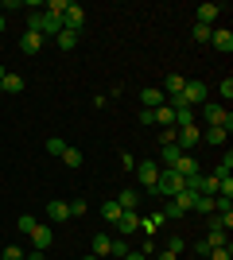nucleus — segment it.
<instances>
[{"instance_id":"33","label":"nucleus","mask_w":233,"mask_h":260,"mask_svg":"<svg viewBox=\"0 0 233 260\" xmlns=\"http://www.w3.org/2000/svg\"><path fill=\"white\" fill-rule=\"evenodd\" d=\"M66 206H70V217H82V214H86V198H74V202H66Z\"/></svg>"},{"instance_id":"26","label":"nucleus","mask_w":233,"mask_h":260,"mask_svg":"<svg viewBox=\"0 0 233 260\" xmlns=\"http://www.w3.org/2000/svg\"><path fill=\"white\" fill-rule=\"evenodd\" d=\"M55 43L62 47V51H74V47H78V35H74V31H58V35H55Z\"/></svg>"},{"instance_id":"27","label":"nucleus","mask_w":233,"mask_h":260,"mask_svg":"<svg viewBox=\"0 0 233 260\" xmlns=\"http://www.w3.org/2000/svg\"><path fill=\"white\" fill-rule=\"evenodd\" d=\"M109 241H113V237L97 233V237H93V256H109Z\"/></svg>"},{"instance_id":"37","label":"nucleus","mask_w":233,"mask_h":260,"mask_svg":"<svg viewBox=\"0 0 233 260\" xmlns=\"http://www.w3.org/2000/svg\"><path fill=\"white\" fill-rule=\"evenodd\" d=\"M4 260H23V249L20 245H8V249H4Z\"/></svg>"},{"instance_id":"7","label":"nucleus","mask_w":233,"mask_h":260,"mask_svg":"<svg viewBox=\"0 0 233 260\" xmlns=\"http://www.w3.org/2000/svg\"><path fill=\"white\" fill-rule=\"evenodd\" d=\"M140 221H144V217L136 214V210H124V214L117 217V233H121V237H132L136 229H140Z\"/></svg>"},{"instance_id":"5","label":"nucleus","mask_w":233,"mask_h":260,"mask_svg":"<svg viewBox=\"0 0 233 260\" xmlns=\"http://www.w3.org/2000/svg\"><path fill=\"white\" fill-rule=\"evenodd\" d=\"M206 93H210V89H206V82H198V78H194V82H187V86H183V93H179V98L194 109V105H206Z\"/></svg>"},{"instance_id":"13","label":"nucleus","mask_w":233,"mask_h":260,"mask_svg":"<svg viewBox=\"0 0 233 260\" xmlns=\"http://www.w3.org/2000/svg\"><path fill=\"white\" fill-rule=\"evenodd\" d=\"M20 51H23V54H39V51H43V35L23 31V35H20Z\"/></svg>"},{"instance_id":"32","label":"nucleus","mask_w":233,"mask_h":260,"mask_svg":"<svg viewBox=\"0 0 233 260\" xmlns=\"http://www.w3.org/2000/svg\"><path fill=\"white\" fill-rule=\"evenodd\" d=\"M210 35H214V27H206V23H194V39H198V43H210Z\"/></svg>"},{"instance_id":"3","label":"nucleus","mask_w":233,"mask_h":260,"mask_svg":"<svg viewBox=\"0 0 233 260\" xmlns=\"http://www.w3.org/2000/svg\"><path fill=\"white\" fill-rule=\"evenodd\" d=\"M202 113H206V124H210V128H225V132L233 128V113L225 105H206Z\"/></svg>"},{"instance_id":"23","label":"nucleus","mask_w":233,"mask_h":260,"mask_svg":"<svg viewBox=\"0 0 233 260\" xmlns=\"http://www.w3.org/2000/svg\"><path fill=\"white\" fill-rule=\"evenodd\" d=\"M66 4H70V0H43V12H47V16H58V20H62Z\"/></svg>"},{"instance_id":"17","label":"nucleus","mask_w":233,"mask_h":260,"mask_svg":"<svg viewBox=\"0 0 233 260\" xmlns=\"http://www.w3.org/2000/svg\"><path fill=\"white\" fill-rule=\"evenodd\" d=\"M183 86H187V78H183V74H167V78H163V89L171 93V98H179V93H183Z\"/></svg>"},{"instance_id":"34","label":"nucleus","mask_w":233,"mask_h":260,"mask_svg":"<svg viewBox=\"0 0 233 260\" xmlns=\"http://www.w3.org/2000/svg\"><path fill=\"white\" fill-rule=\"evenodd\" d=\"M206 260H233V249H229V245H225V249H210Z\"/></svg>"},{"instance_id":"1","label":"nucleus","mask_w":233,"mask_h":260,"mask_svg":"<svg viewBox=\"0 0 233 260\" xmlns=\"http://www.w3.org/2000/svg\"><path fill=\"white\" fill-rule=\"evenodd\" d=\"M179 190H187V179L183 175H175V171H159V179H155V186L148 190V198H175Z\"/></svg>"},{"instance_id":"20","label":"nucleus","mask_w":233,"mask_h":260,"mask_svg":"<svg viewBox=\"0 0 233 260\" xmlns=\"http://www.w3.org/2000/svg\"><path fill=\"white\" fill-rule=\"evenodd\" d=\"M206 245H210V249H225V245H229V241H225V229H210V233H206Z\"/></svg>"},{"instance_id":"29","label":"nucleus","mask_w":233,"mask_h":260,"mask_svg":"<svg viewBox=\"0 0 233 260\" xmlns=\"http://www.w3.org/2000/svg\"><path fill=\"white\" fill-rule=\"evenodd\" d=\"M58 159L66 163V167H82V152H78V148H66V152L58 155Z\"/></svg>"},{"instance_id":"24","label":"nucleus","mask_w":233,"mask_h":260,"mask_svg":"<svg viewBox=\"0 0 233 260\" xmlns=\"http://www.w3.org/2000/svg\"><path fill=\"white\" fill-rule=\"evenodd\" d=\"M124 210L117 206V202H105V206H101V217H105V221H109V225H117V217H121Z\"/></svg>"},{"instance_id":"45","label":"nucleus","mask_w":233,"mask_h":260,"mask_svg":"<svg viewBox=\"0 0 233 260\" xmlns=\"http://www.w3.org/2000/svg\"><path fill=\"white\" fill-rule=\"evenodd\" d=\"M4 74H8V70H4V66H0V82H4Z\"/></svg>"},{"instance_id":"12","label":"nucleus","mask_w":233,"mask_h":260,"mask_svg":"<svg viewBox=\"0 0 233 260\" xmlns=\"http://www.w3.org/2000/svg\"><path fill=\"white\" fill-rule=\"evenodd\" d=\"M47 217L58 225V221H66V217H70V206L62 202V198H51V202H47Z\"/></svg>"},{"instance_id":"42","label":"nucleus","mask_w":233,"mask_h":260,"mask_svg":"<svg viewBox=\"0 0 233 260\" xmlns=\"http://www.w3.org/2000/svg\"><path fill=\"white\" fill-rule=\"evenodd\" d=\"M121 260H148L144 252H128V256H121Z\"/></svg>"},{"instance_id":"8","label":"nucleus","mask_w":233,"mask_h":260,"mask_svg":"<svg viewBox=\"0 0 233 260\" xmlns=\"http://www.w3.org/2000/svg\"><path fill=\"white\" fill-rule=\"evenodd\" d=\"M140 105H144V109H159V105H167L163 89H159V86H144V89H140Z\"/></svg>"},{"instance_id":"31","label":"nucleus","mask_w":233,"mask_h":260,"mask_svg":"<svg viewBox=\"0 0 233 260\" xmlns=\"http://www.w3.org/2000/svg\"><path fill=\"white\" fill-rule=\"evenodd\" d=\"M35 225H39V221H35L31 214H20V221H16V229H20V233H31Z\"/></svg>"},{"instance_id":"44","label":"nucleus","mask_w":233,"mask_h":260,"mask_svg":"<svg viewBox=\"0 0 233 260\" xmlns=\"http://www.w3.org/2000/svg\"><path fill=\"white\" fill-rule=\"evenodd\" d=\"M82 260H101V256H93V252H89V256H82Z\"/></svg>"},{"instance_id":"35","label":"nucleus","mask_w":233,"mask_h":260,"mask_svg":"<svg viewBox=\"0 0 233 260\" xmlns=\"http://www.w3.org/2000/svg\"><path fill=\"white\" fill-rule=\"evenodd\" d=\"M218 89H222V105H225V101L233 98V78H222V86H218Z\"/></svg>"},{"instance_id":"40","label":"nucleus","mask_w":233,"mask_h":260,"mask_svg":"<svg viewBox=\"0 0 233 260\" xmlns=\"http://www.w3.org/2000/svg\"><path fill=\"white\" fill-rule=\"evenodd\" d=\"M23 260H47V252H39V249H31V252H23Z\"/></svg>"},{"instance_id":"36","label":"nucleus","mask_w":233,"mask_h":260,"mask_svg":"<svg viewBox=\"0 0 233 260\" xmlns=\"http://www.w3.org/2000/svg\"><path fill=\"white\" fill-rule=\"evenodd\" d=\"M183 249H187V241H183V237H171V241H167V252H175V256H179Z\"/></svg>"},{"instance_id":"28","label":"nucleus","mask_w":233,"mask_h":260,"mask_svg":"<svg viewBox=\"0 0 233 260\" xmlns=\"http://www.w3.org/2000/svg\"><path fill=\"white\" fill-rule=\"evenodd\" d=\"M225 136H229L225 128H206V132H202V140H206V144H225Z\"/></svg>"},{"instance_id":"14","label":"nucleus","mask_w":233,"mask_h":260,"mask_svg":"<svg viewBox=\"0 0 233 260\" xmlns=\"http://www.w3.org/2000/svg\"><path fill=\"white\" fill-rule=\"evenodd\" d=\"M210 43L218 47L222 54H229V51H233V31H229V27H218V31L210 35Z\"/></svg>"},{"instance_id":"4","label":"nucleus","mask_w":233,"mask_h":260,"mask_svg":"<svg viewBox=\"0 0 233 260\" xmlns=\"http://www.w3.org/2000/svg\"><path fill=\"white\" fill-rule=\"evenodd\" d=\"M86 27V8L82 4H66V12H62V31H82Z\"/></svg>"},{"instance_id":"9","label":"nucleus","mask_w":233,"mask_h":260,"mask_svg":"<svg viewBox=\"0 0 233 260\" xmlns=\"http://www.w3.org/2000/svg\"><path fill=\"white\" fill-rule=\"evenodd\" d=\"M27 237H31V245H35L39 252H47V249H51V241H55V233H51L47 225H35L31 233H27Z\"/></svg>"},{"instance_id":"41","label":"nucleus","mask_w":233,"mask_h":260,"mask_svg":"<svg viewBox=\"0 0 233 260\" xmlns=\"http://www.w3.org/2000/svg\"><path fill=\"white\" fill-rule=\"evenodd\" d=\"M155 260H179V256H175V252H167V249H163V252H159Z\"/></svg>"},{"instance_id":"22","label":"nucleus","mask_w":233,"mask_h":260,"mask_svg":"<svg viewBox=\"0 0 233 260\" xmlns=\"http://www.w3.org/2000/svg\"><path fill=\"white\" fill-rule=\"evenodd\" d=\"M229 171H233V152H225V159L218 163V167H214V179L222 183V179H229Z\"/></svg>"},{"instance_id":"11","label":"nucleus","mask_w":233,"mask_h":260,"mask_svg":"<svg viewBox=\"0 0 233 260\" xmlns=\"http://www.w3.org/2000/svg\"><path fill=\"white\" fill-rule=\"evenodd\" d=\"M23 89H27V78L23 74H4V82H0V93H23Z\"/></svg>"},{"instance_id":"16","label":"nucleus","mask_w":233,"mask_h":260,"mask_svg":"<svg viewBox=\"0 0 233 260\" xmlns=\"http://www.w3.org/2000/svg\"><path fill=\"white\" fill-rule=\"evenodd\" d=\"M152 124H163V128H175V113H171V105H159V109H152Z\"/></svg>"},{"instance_id":"39","label":"nucleus","mask_w":233,"mask_h":260,"mask_svg":"<svg viewBox=\"0 0 233 260\" xmlns=\"http://www.w3.org/2000/svg\"><path fill=\"white\" fill-rule=\"evenodd\" d=\"M194 256H210V245H206V241H194Z\"/></svg>"},{"instance_id":"15","label":"nucleus","mask_w":233,"mask_h":260,"mask_svg":"<svg viewBox=\"0 0 233 260\" xmlns=\"http://www.w3.org/2000/svg\"><path fill=\"white\" fill-rule=\"evenodd\" d=\"M175 175H183V179H190V175H198V163H194V152L190 155H179V163L171 167Z\"/></svg>"},{"instance_id":"21","label":"nucleus","mask_w":233,"mask_h":260,"mask_svg":"<svg viewBox=\"0 0 233 260\" xmlns=\"http://www.w3.org/2000/svg\"><path fill=\"white\" fill-rule=\"evenodd\" d=\"M190 214H214V198L210 194H194V210Z\"/></svg>"},{"instance_id":"38","label":"nucleus","mask_w":233,"mask_h":260,"mask_svg":"<svg viewBox=\"0 0 233 260\" xmlns=\"http://www.w3.org/2000/svg\"><path fill=\"white\" fill-rule=\"evenodd\" d=\"M121 167H124V171H136V159H132V152H121Z\"/></svg>"},{"instance_id":"30","label":"nucleus","mask_w":233,"mask_h":260,"mask_svg":"<svg viewBox=\"0 0 233 260\" xmlns=\"http://www.w3.org/2000/svg\"><path fill=\"white\" fill-rule=\"evenodd\" d=\"M47 152H51V155H62V152H66V140H62V136H47Z\"/></svg>"},{"instance_id":"25","label":"nucleus","mask_w":233,"mask_h":260,"mask_svg":"<svg viewBox=\"0 0 233 260\" xmlns=\"http://www.w3.org/2000/svg\"><path fill=\"white\" fill-rule=\"evenodd\" d=\"M128 252H132V249H128V241H124V237L109 241V256H117V260H121V256H128Z\"/></svg>"},{"instance_id":"18","label":"nucleus","mask_w":233,"mask_h":260,"mask_svg":"<svg viewBox=\"0 0 233 260\" xmlns=\"http://www.w3.org/2000/svg\"><path fill=\"white\" fill-rule=\"evenodd\" d=\"M194 194H198V190H179V194L171 198V202H175V206L183 210V214H190V210H194Z\"/></svg>"},{"instance_id":"10","label":"nucleus","mask_w":233,"mask_h":260,"mask_svg":"<svg viewBox=\"0 0 233 260\" xmlns=\"http://www.w3.org/2000/svg\"><path fill=\"white\" fill-rule=\"evenodd\" d=\"M222 4H198V12H194V23H206V27H210L214 20H218V16H222Z\"/></svg>"},{"instance_id":"2","label":"nucleus","mask_w":233,"mask_h":260,"mask_svg":"<svg viewBox=\"0 0 233 260\" xmlns=\"http://www.w3.org/2000/svg\"><path fill=\"white\" fill-rule=\"evenodd\" d=\"M198 140H202V128H198V124H183V128H175V148L183 155L194 152V144H198Z\"/></svg>"},{"instance_id":"43","label":"nucleus","mask_w":233,"mask_h":260,"mask_svg":"<svg viewBox=\"0 0 233 260\" xmlns=\"http://www.w3.org/2000/svg\"><path fill=\"white\" fill-rule=\"evenodd\" d=\"M4 27H8V20H4V12H0V31H4Z\"/></svg>"},{"instance_id":"19","label":"nucleus","mask_w":233,"mask_h":260,"mask_svg":"<svg viewBox=\"0 0 233 260\" xmlns=\"http://www.w3.org/2000/svg\"><path fill=\"white\" fill-rule=\"evenodd\" d=\"M113 202H117V206H121V210H136V202H140V194H136L132 186H128V190H121V194L113 198Z\"/></svg>"},{"instance_id":"6","label":"nucleus","mask_w":233,"mask_h":260,"mask_svg":"<svg viewBox=\"0 0 233 260\" xmlns=\"http://www.w3.org/2000/svg\"><path fill=\"white\" fill-rule=\"evenodd\" d=\"M136 179H140V186H144V190H152V186H155V179H159V163H155V159L136 163Z\"/></svg>"}]
</instances>
